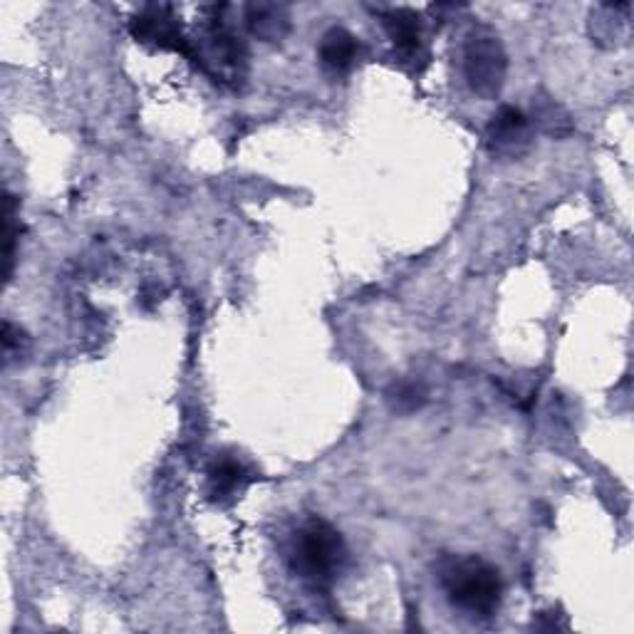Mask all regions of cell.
Returning a JSON list of instances; mask_svg holds the SVG:
<instances>
[{"mask_svg": "<svg viewBox=\"0 0 634 634\" xmlns=\"http://www.w3.org/2000/svg\"><path fill=\"white\" fill-rule=\"evenodd\" d=\"M290 568L310 588H330L337 572L342 570L347 548L345 540L332 524L325 518L303 520L290 540Z\"/></svg>", "mask_w": 634, "mask_h": 634, "instance_id": "obj_3", "label": "cell"}, {"mask_svg": "<svg viewBox=\"0 0 634 634\" xmlns=\"http://www.w3.org/2000/svg\"><path fill=\"white\" fill-rule=\"evenodd\" d=\"M387 402L399 414H412L426 404V387L416 380L394 382L392 390L387 392Z\"/></svg>", "mask_w": 634, "mask_h": 634, "instance_id": "obj_12", "label": "cell"}, {"mask_svg": "<svg viewBox=\"0 0 634 634\" xmlns=\"http://www.w3.org/2000/svg\"><path fill=\"white\" fill-rule=\"evenodd\" d=\"M226 10V6L203 8L199 38L191 40V60L213 82L239 87L249 73V50H245L241 35H236V30L229 25V20L223 18Z\"/></svg>", "mask_w": 634, "mask_h": 634, "instance_id": "obj_2", "label": "cell"}, {"mask_svg": "<svg viewBox=\"0 0 634 634\" xmlns=\"http://www.w3.org/2000/svg\"><path fill=\"white\" fill-rule=\"evenodd\" d=\"M129 30H131V35H135L137 43L155 45L161 50H173V53H181L183 57H189V60L193 55L191 40L183 35L179 18L169 6L141 8L139 13L131 18Z\"/></svg>", "mask_w": 634, "mask_h": 634, "instance_id": "obj_5", "label": "cell"}, {"mask_svg": "<svg viewBox=\"0 0 634 634\" xmlns=\"http://www.w3.org/2000/svg\"><path fill=\"white\" fill-rule=\"evenodd\" d=\"M464 77L480 99H496L508 77V55L500 38L488 28H476L464 45Z\"/></svg>", "mask_w": 634, "mask_h": 634, "instance_id": "obj_4", "label": "cell"}, {"mask_svg": "<svg viewBox=\"0 0 634 634\" xmlns=\"http://www.w3.org/2000/svg\"><path fill=\"white\" fill-rule=\"evenodd\" d=\"M18 199L13 193H6V209H3V261H6V283L13 275L15 265V245L20 239V221H18Z\"/></svg>", "mask_w": 634, "mask_h": 634, "instance_id": "obj_11", "label": "cell"}, {"mask_svg": "<svg viewBox=\"0 0 634 634\" xmlns=\"http://www.w3.org/2000/svg\"><path fill=\"white\" fill-rule=\"evenodd\" d=\"M436 572L454 610L474 620L496 615L504 600V580L496 566L478 556H446L438 560Z\"/></svg>", "mask_w": 634, "mask_h": 634, "instance_id": "obj_1", "label": "cell"}, {"mask_svg": "<svg viewBox=\"0 0 634 634\" xmlns=\"http://www.w3.org/2000/svg\"><path fill=\"white\" fill-rule=\"evenodd\" d=\"M28 345V337L25 332L20 330V327H15L13 323H3V352H6V360H10V355H13L15 350L18 352H23V347Z\"/></svg>", "mask_w": 634, "mask_h": 634, "instance_id": "obj_13", "label": "cell"}, {"mask_svg": "<svg viewBox=\"0 0 634 634\" xmlns=\"http://www.w3.org/2000/svg\"><path fill=\"white\" fill-rule=\"evenodd\" d=\"M488 147L496 157L518 159L530 147V119L524 109L514 105H504L488 121L486 129Z\"/></svg>", "mask_w": 634, "mask_h": 634, "instance_id": "obj_6", "label": "cell"}, {"mask_svg": "<svg viewBox=\"0 0 634 634\" xmlns=\"http://www.w3.org/2000/svg\"><path fill=\"white\" fill-rule=\"evenodd\" d=\"M245 28L263 43H281L290 30V15L283 6L253 3L245 8Z\"/></svg>", "mask_w": 634, "mask_h": 634, "instance_id": "obj_8", "label": "cell"}, {"mask_svg": "<svg viewBox=\"0 0 634 634\" xmlns=\"http://www.w3.org/2000/svg\"><path fill=\"white\" fill-rule=\"evenodd\" d=\"M387 35L399 53L414 55L422 50V18L409 8H392L382 15Z\"/></svg>", "mask_w": 634, "mask_h": 634, "instance_id": "obj_9", "label": "cell"}, {"mask_svg": "<svg viewBox=\"0 0 634 634\" xmlns=\"http://www.w3.org/2000/svg\"><path fill=\"white\" fill-rule=\"evenodd\" d=\"M317 55H320L323 67L330 70L332 75L350 73L360 60V38H355L345 28H330L320 40Z\"/></svg>", "mask_w": 634, "mask_h": 634, "instance_id": "obj_7", "label": "cell"}, {"mask_svg": "<svg viewBox=\"0 0 634 634\" xmlns=\"http://www.w3.org/2000/svg\"><path fill=\"white\" fill-rule=\"evenodd\" d=\"M209 494L213 500H226L241 494V488L249 484V472L236 458H216L209 468Z\"/></svg>", "mask_w": 634, "mask_h": 634, "instance_id": "obj_10", "label": "cell"}]
</instances>
